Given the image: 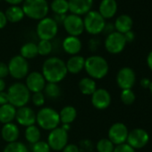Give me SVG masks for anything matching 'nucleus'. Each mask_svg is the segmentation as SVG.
<instances>
[{
  "instance_id": "f03ea898",
  "label": "nucleus",
  "mask_w": 152,
  "mask_h": 152,
  "mask_svg": "<svg viewBox=\"0 0 152 152\" xmlns=\"http://www.w3.org/2000/svg\"><path fill=\"white\" fill-rule=\"evenodd\" d=\"M84 69L91 79L101 80L108 73L109 65L103 56L93 55L85 59Z\"/></svg>"
},
{
  "instance_id": "c756f323",
  "label": "nucleus",
  "mask_w": 152,
  "mask_h": 152,
  "mask_svg": "<svg viewBox=\"0 0 152 152\" xmlns=\"http://www.w3.org/2000/svg\"><path fill=\"white\" fill-rule=\"evenodd\" d=\"M44 95L45 97H48L49 99L56 100L59 99L62 95L61 88L57 83H48L44 88Z\"/></svg>"
},
{
  "instance_id": "79ce46f5",
  "label": "nucleus",
  "mask_w": 152,
  "mask_h": 152,
  "mask_svg": "<svg viewBox=\"0 0 152 152\" xmlns=\"http://www.w3.org/2000/svg\"><path fill=\"white\" fill-rule=\"evenodd\" d=\"M7 16H6V14L4 11L0 10V29H3L7 23Z\"/></svg>"
},
{
  "instance_id": "473e14b6",
  "label": "nucleus",
  "mask_w": 152,
  "mask_h": 152,
  "mask_svg": "<svg viewBox=\"0 0 152 152\" xmlns=\"http://www.w3.org/2000/svg\"><path fill=\"white\" fill-rule=\"evenodd\" d=\"M3 152H29V149L24 143L20 141H15L7 143Z\"/></svg>"
},
{
  "instance_id": "a211bd4d",
  "label": "nucleus",
  "mask_w": 152,
  "mask_h": 152,
  "mask_svg": "<svg viewBox=\"0 0 152 152\" xmlns=\"http://www.w3.org/2000/svg\"><path fill=\"white\" fill-rule=\"evenodd\" d=\"M69 10L74 15H86L91 11L93 0H68Z\"/></svg>"
},
{
  "instance_id": "9d476101",
  "label": "nucleus",
  "mask_w": 152,
  "mask_h": 152,
  "mask_svg": "<svg viewBox=\"0 0 152 152\" xmlns=\"http://www.w3.org/2000/svg\"><path fill=\"white\" fill-rule=\"evenodd\" d=\"M64 27L67 33L71 36H80L84 31V24H83V18L81 15L70 14L65 15V18L63 22Z\"/></svg>"
},
{
  "instance_id": "4c0bfd02",
  "label": "nucleus",
  "mask_w": 152,
  "mask_h": 152,
  "mask_svg": "<svg viewBox=\"0 0 152 152\" xmlns=\"http://www.w3.org/2000/svg\"><path fill=\"white\" fill-rule=\"evenodd\" d=\"M114 152H135V149L125 142L120 145H116L115 147Z\"/></svg>"
},
{
  "instance_id": "4468645a",
  "label": "nucleus",
  "mask_w": 152,
  "mask_h": 152,
  "mask_svg": "<svg viewBox=\"0 0 152 152\" xmlns=\"http://www.w3.org/2000/svg\"><path fill=\"white\" fill-rule=\"evenodd\" d=\"M128 128L124 123H115L108 130V139L115 146L125 143L128 137Z\"/></svg>"
},
{
  "instance_id": "72a5a7b5",
  "label": "nucleus",
  "mask_w": 152,
  "mask_h": 152,
  "mask_svg": "<svg viewBox=\"0 0 152 152\" xmlns=\"http://www.w3.org/2000/svg\"><path fill=\"white\" fill-rule=\"evenodd\" d=\"M38 47V53L40 56H48L52 52L53 45L50 40L40 39L37 44Z\"/></svg>"
},
{
  "instance_id": "c85d7f7f",
  "label": "nucleus",
  "mask_w": 152,
  "mask_h": 152,
  "mask_svg": "<svg viewBox=\"0 0 152 152\" xmlns=\"http://www.w3.org/2000/svg\"><path fill=\"white\" fill-rule=\"evenodd\" d=\"M24 136H25L26 140L32 145L40 140L41 132H40L39 128L36 126L35 124H33V125L26 127L25 132H24Z\"/></svg>"
},
{
  "instance_id": "cd10ccee",
  "label": "nucleus",
  "mask_w": 152,
  "mask_h": 152,
  "mask_svg": "<svg viewBox=\"0 0 152 152\" xmlns=\"http://www.w3.org/2000/svg\"><path fill=\"white\" fill-rule=\"evenodd\" d=\"M39 55L37 44L31 41L24 43L20 49V56L25 59H33Z\"/></svg>"
},
{
  "instance_id": "a19ab883",
  "label": "nucleus",
  "mask_w": 152,
  "mask_h": 152,
  "mask_svg": "<svg viewBox=\"0 0 152 152\" xmlns=\"http://www.w3.org/2000/svg\"><path fill=\"white\" fill-rule=\"evenodd\" d=\"M8 103H9V99H8L7 92L1 91L0 92V106H3V105L8 104Z\"/></svg>"
},
{
  "instance_id": "f3484780",
  "label": "nucleus",
  "mask_w": 152,
  "mask_h": 152,
  "mask_svg": "<svg viewBox=\"0 0 152 152\" xmlns=\"http://www.w3.org/2000/svg\"><path fill=\"white\" fill-rule=\"evenodd\" d=\"M16 122L23 126L28 127L36 124V113L29 107H22L16 108L15 114Z\"/></svg>"
},
{
  "instance_id": "8fccbe9b",
  "label": "nucleus",
  "mask_w": 152,
  "mask_h": 152,
  "mask_svg": "<svg viewBox=\"0 0 152 152\" xmlns=\"http://www.w3.org/2000/svg\"><path fill=\"white\" fill-rule=\"evenodd\" d=\"M6 87H7V84H6L5 80L0 78V92H1V91H4L5 89H6Z\"/></svg>"
},
{
  "instance_id": "393cba45",
  "label": "nucleus",
  "mask_w": 152,
  "mask_h": 152,
  "mask_svg": "<svg viewBox=\"0 0 152 152\" xmlns=\"http://www.w3.org/2000/svg\"><path fill=\"white\" fill-rule=\"evenodd\" d=\"M7 21L11 23H17L23 19L24 17V12L22 8V7L18 5H11L7 7V9L5 12Z\"/></svg>"
},
{
  "instance_id": "9b49d317",
  "label": "nucleus",
  "mask_w": 152,
  "mask_h": 152,
  "mask_svg": "<svg viewBox=\"0 0 152 152\" xmlns=\"http://www.w3.org/2000/svg\"><path fill=\"white\" fill-rule=\"evenodd\" d=\"M126 46V40L124 34L118 31H113L108 34L105 39V48L110 54L121 53Z\"/></svg>"
},
{
  "instance_id": "dca6fc26",
  "label": "nucleus",
  "mask_w": 152,
  "mask_h": 152,
  "mask_svg": "<svg viewBox=\"0 0 152 152\" xmlns=\"http://www.w3.org/2000/svg\"><path fill=\"white\" fill-rule=\"evenodd\" d=\"M112 101L110 93L105 89H97L95 92L91 95V104L92 106L99 110L107 109Z\"/></svg>"
},
{
  "instance_id": "a18cd8bd",
  "label": "nucleus",
  "mask_w": 152,
  "mask_h": 152,
  "mask_svg": "<svg viewBox=\"0 0 152 152\" xmlns=\"http://www.w3.org/2000/svg\"><path fill=\"white\" fill-rule=\"evenodd\" d=\"M89 44H90V48H91L92 51H94V50H96L97 48H98V45H97V44H99V41H98L97 39H91L90 40Z\"/></svg>"
},
{
  "instance_id": "aec40b11",
  "label": "nucleus",
  "mask_w": 152,
  "mask_h": 152,
  "mask_svg": "<svg viewBox=\"0 0 152 152\" xmlns=\"http://www.w3.org/2000/svg\"><path fill=\"white\" fill-rule=\"evenodd\" d=\"M20 136V131L18 126L14 123L3 124L1 129V137L7 143L17 141Z\"/></svg>"
},
{
  "instance_id": "ddd939ff",
  "label": "nucleus",
  "mask_w": 152,
  "mask_h": 152,
  "mask_svg": "<svg viewBox=\"0 0 152 152\" xmlns=\"http://www.w3.org/2000/svg\"><path fill=\"white\" fill-rule=\"evenodd\" d=\"M136 82L135 72L131 67L121 68L116 74V83L122 90L132 89Z\"/></svg>"
},
{
  "instance_id": "423d86ee",
  "label": "nucleus",
  "mask_w": 152,
  "mask_h": 152,
  "mask_svg": "<svg viewBox=\"0 0 152 152\" xmlns=\"http://www.w3.org/2000/svg\"><path fill=\"white\" fill-rule=\"evenodd\" d=\"M83 24L84 30H86L90 34L97 35L103 31L106 22L99 11L91 10L85 15L83 18Z\"/></svg>"
},
{
  "instance_id": "3c124183",
  "label": "nucleus",
  "mask_w": 152,
  "mask_h": 152,
  "mask_svg": "<svg viewBox=\"0 0 152 152\" xmlns=\"http://www.w3.org/2000/svg\"><path fill=\"white\" fill-rule=\"evenodd\" d=\"M6 1L11 5H18V4L23 2V0H6Z\"/></svg>"
},
{
  "instance_id": "c03bdc74",
  "label": "nucleus",
  "mask_w": 152,
  "mask_h": 152,
  "mask_svg": "<svg viewBox=\"0 0 152 152\" xmlns=\"http://www.w3.org/2000/svg\"><path fill=\"white\" fill-rule=\"evenodd\" d=\"M150 81L148 78H142L140 80V85L143 89H148L149 85H150Z\"/></svg>"
},
{
  "instance_id": "58836bf2",
  "label": "nucleus",
  "mask_w": 152,
  "mask_h": 152,
  "mask_svg": "<svg viewBox=\"0 0 152 152\" xmlns=\"http://www.w3.org/2000/svg\"><path fill=\"white\" fill-rule=\"evenodd\" d=\"M8 75H9L8 65L4 62H0V78L5 79Z\"/></svg>"
},
{
  "instance_id": "bb28decb",
  "label": "nucleus",
  "mask_w": 152,
  "mask_h": 152,
  "mask_svg": "<svg viewBox=\"0 0 152 152\" xmlns=\"http://www.w3.org/2000/svg\"><path fill=\"white\" fill-rule=\"evenodd\" d=\"M78 87L83 95L91 96L97 90V83L95 80L91 79V77H84L79 82Z\"/></svg>"
},
{
  "instance_id": "de8ad7c7",
  "label": "nucleus",
  "mask_w": 152,
  "mask_h": 152,
  "mask_svg": "<svg viewBox=\"0 0 152 152\" xmlns=\"http://www.w3.org/2000/svg\"><path fill=\"white\" fill-rule=\"evenodd\" d=\"M66 15H59V14H55V16L53 17L55 19V21L58 23H63L64 19L65 18Z\"/></svg>"
},
{
  "instance_id": "f257e3e1",
  "label": "nucleus",
  "mask_w": 152,
  "mask_h": 152,
  "mask_svg": "<svg viewBox=\"0 0 152 152\" xmlns=\"http://www.w3.org/2000/svg\"><path fill=\"white\" fill-rule=\"evenodd\" d=\"M42 75L46 82L50 83H59L68 73L65 62L57 57L51 56L47 58L42 64Z\"/></svg>"
},
{
  "instance_id": "09e8293b",
  "label": "nucleus",
  "mask_w": 152,
  "mask_h": 152,
  "mask_svg": "<svg viewBox=\"0 0 152 152\" xmlns=\"http://www.w3.org/2000/svg\"><path fill=\"white\" fill-rule=\"evenodd\" d=\"M147 64H148V68L152 71V50L148 53L147 56Z\"/></svg>"
},
{
  "instance_id": "2eb2a0df",
  "label": "nucleus",
  "mask_w": 152,
  "mask_h": 152,
  "mask_svg": "<svg viewBox=\"0 0 152 152\" xmlns=\"http://www.w3.org/2000/svg\"><path fill=\"white\" fill-rule=\"evenodd\" d=\"M46 84L47 82L44 76L39 72H31L26 76L25 85L30 91V92H41L44 90Z\"/></svg>"
},
{
  "instance_id": "0eeeda50",
  "label": "nucleus",
  "mask_w": 152,
  "mask_h": 152,
  "mask_svg": "<svg viewBox=\"0 0 152 152\" xmlns=\"http://www.w3.org/2000/svg\"><path fill=\"white\" fill-rule=\"evenodd\" d=\"M36 31L40 39L51 40L57 34L58 23L53 17L46 16L39 21Z\"/></svg>"
},
{
  "instance_id": "1a4fd4ad",
  "label": "nucleus",
  "mask_w": 152,
  "mask_h": 152,
  "mask_svg": "<svg viewBox=\"0 0 152 152\" xmlns=\"http://www.w3.org/2000/svg\"><path fill=\"white\" fill-rule=\"evenodd\" d=\"M47 142L52 150L62 151V149L68 144V132L61 127H57L50 131Z\"/></svg>"
},
{
  "instance_id": "39448f33",
  "label": "nucleus",
  "mask_w": 152,
  "mask_h": 152,
  "mask_svg": "<svg viewBox=\"0 0 152 152\" xmlns=\"http://www.w3.org/2000/svg\"><path fill=\"white\" fill-rule=\"evenodd\" d=\"M22 8L24 15L30 18L40 20L47 16L49 5L47 0H23Z\"/></svg>"
},
{
  "instance_id": "e433bc0d",
  "label": "nucleus",
  "mask_w": 152,
  "mask_h": 152,
  "mask_svg": "<svg viewBox=\"0 0 152 152\" xmlns=\"http://www.w3.org/2000/svg\"><path fill=\"white\" fill-rule=\"evenodd\" d=\"M31 101L35 107H40L44 105L46 97L42 91L41 92H36V93H33L32 96H31Z\"/></svg>"
},
{
  "instance_id": "49530a36",
  "label": "nucleus",
  "mask_w": 152,
  "mask_h": 152,
  "mask_svg": "<svg viewBox=\"0 0 152 152\" xmlns=\"http://www.w3.org/2000/svg\"><path fill=\"white\" fill-rule=\"evenodd\" d=\"M115 28V26L112 24V23H106V25H105V27H104V30H103V31H105V32H108L107 33V35L108 34H110V33H112L113 32V29Z\"/></svg>"
},
{
  "instance_id": "5701e85b",
  "label": "nucleus",
  "mask_w": 152,
  "mask_h": 152,
  "mask_svg": "<svg viewBox=\"0 0 152 152\" xmlns=\"http://www.w3.org/2000/svg\"><path fill=\"white\" fill-rule=\"evenodd\" d=\"M114 26L116 31L124 34L132 31V28L133 26V21L131 16L127 15H121L115 19Z\"/></svg>"
},
{
  "instance_id": "2f4dec72",
  "label": "nucleus",
  "mask_w": 152,
  "mask_h": 152,
  "mask_svg": "<svg viewBox=\"0 0 152 152\" xmlns=\"http://www.w3.org/2000/svg\"><path fill=\"white\" fill-rule=\"evenodd\" d=\"M114 143L108 138H103L99 140L96 145L98 152H114L115 149Z\"/></svg>"
},
{
  "instance_id": "6ab92c4d",
  "label": "nucleus",
  "mask_w": 152,
  "mask_h": 152,
  "mask_svg": "<svg viewBox=\"0 0 152 152\" xmlns=\"http://www.w3.org/2000/svg\"><path fill=\"white\" fill-rule=\"evenodd\" d=\"M62 47L67 54L72 55V56H75L81 51L82 47H83V43L78 37L68 35L67 37H65L64 39L63 43H62Z\"/></svg>"
},
{
  "instance_id": "4be33fe9",
  "label": "nucleus",
  "mask_w": 152,
  "mask_h": 152,
  "mask_svg": "<svg viewBox=\"0 0 152 152\" xmlns=\"http://www.w3.org/2000/svg\"><path fill=\"white\" fill-rule=\"evenodd\" d=\"M117 11V3L115 0H101L99 12L104 19L112 18Z\"/></svg>"
},
{
  "instance_id": "20e7f679",
  "label": "nucleus",
  "mask_w": 152,
  "mask_h": 152,
  "mask_svg": "<svg viewBox=\"0 0 152 152\" xmlns=\"http://www.w3.org/2000/svg\"><path fill=\"white\" fill-rule=\"evenodd\" d=\"M36 123L41 129L52 131L61 124L59 113L52 107H42L36 115Z\"/></svg>"
},
{
  "instance_id": "c9c22d12",
  "label": "nucleus",
  "mask_w": 152,
  "mask_h": 152,
  "mask_svg": "<svg viewBox=\"0 0 152 152\" xmlns=\"http://www.w3.org/2000/svg\"><path fill=\"white\" fill-rule=\"evenodd\" d=\"M31 151L32 152H50L51 148L47 141L39 140L31 146Z\"/></svg>"
},
{
  "instance_id": "7ed1b4c3",
  "label": "nucleus",
  "mask_w": 152,
  "mask_h": 152,
  "mask_svg": "<svg viewBox=\"0 0 152 152\" xmlns=\"http://www.w3.org/2000/svg\"><path fill=\"white\" fill-rule=\"evenodd\" d=\"M9 103L15 108L25 107L31 99V92L23 83H13L7 91Z\"/></svg>"
},
{
  "instance_id": "412c9836",
  "label": "nucleus",
  "mask_w": 152,
  "mask_h": 152,
  "mask_svg": "<svg viewBox=\"0 0 152 152\" xmlns=\"http://www.w3.org/2000/svg\"><path fill=\"white\" fill-rule=\"evenodd\" d=\"M85 58L83 56L75 55L72 56L65 63L67 72L72 74H78L84 69Z\"/></svg>"
},
{
  "instance_id": "6e6552de",
  "label": "nucleus",
  "mask_w": 152,
  "mask_h": 152,
  "mask_svg": "<svg viewBox=\"0 0 152 152\" xmlns=\"http://www.w3.org/2000/svg\"><path fill=\"white\" fill-rule=\"evenodd\" d=\"M7 65L9 74L15 80H22L25 78L29 73L30 66L28 60L20 55L13 56Z\"/></svg>"
},
{
  "instance_id": "f8f14e48",
  "label": "nucleus",
  "mask_w": 152,
  "mask_h": 152,
  "mask_svg": "<svg viewBox=\"0 0 152 152\" xmlns=\"http://www.w3.org/2000/svg\"><path fill=\"white\" fill-rule=\"evenodd\" d=\"M149 140V135L147 131L141 128H135L129 132L127 137V144L134 149L142 148Z\"/></svg>"
},
{
  "instance_id": "a878e982",
  "label": "nucleus",
  "mask_w": 152,
  "mask_h": 152,
  "mask_svg": "<svg viewBox=\"0 0 152 152\" xmlns=\"http://www.w3.org/2000/svg\"><path fill=\"white\" fill-rule=\"evenodd\" d=\"M61 124H71L77 117V110L72 106H65L59 112Z\"/></svg>"
},
{
  "instance_id": "7c9ffc66",
  "label": "nucleus",
  "mask_w": 152,
  "mask_h": 152,
  "mask_svg": "<svg viewBox=\"0 0 152 152\" xmlns=\"http://www.w3.org/2000/svg\"><path fill=\"white\" fill-rule=\"evenodd\" d=\"M50 7L55 14L65 15L69 10L68 0H52Z\"/></svg>"
},
{
  "instance_id": "f704fd0d",
  "label": "nucleus",
  "mask_w": 152,
  "mask_h": 152,
  "mask_svg": "<svg viewBox=\"0 0 152 152\" xmlns=\"http://www.w3.org/2000/svg\"><path fill=\"white\" fill-rule=\"evenodd\" d=\"M120 99H121V101L124 105L129 106L134 103L136 97H135V93L133 92V91L132 89H128V90H122Z\"/></svg>"
},
{
  "instance_id": "b1692460",
  "label": "nucleus",
  "mask_w": 152,
  "mask_h": 152,
  "mask_svg": "<svg viewBox=\"0 0 152 152\" xmlns=\"http://www.w3.org/2000/svg\"><path fill=\"white\" fill-rule=\"evenodd\" d=\"M16 108L10 103L0 106V123L6 124L13 123L15 119Z\"/></svg>"
},
{
  "instance_id": "603ef678",
  "label": "nucleus",
  "mask_w": 152,
  "mask_h": 152,
  "mask_svg": "<svg viewBox=\"0 0 152 152\" xmlns=\"http://www.w3.org/2000/svg\"><path fill=\"white\" fill-rule=\"evenodd\" d=\"M61 128H62L63 130H64L65 132H68V131L71 129V124H62V126H61Z\"/></svg>"
},
{
  "instance_id": "37998d69",
  "label": "nucleus",
  "mask_w": 152,
  "mask_h": 152,
  "mask_svg": "<svg viewBox=\"0 0 152 152\" xmlns=\"http://www.w3.org/2000/svg\"><path fill=\"white\" fill-rule=\"evenodd\" d=\"M124 39H125V40H126V43H127V42H132V41L134 40V38H135L134 32L132 31H130L124 33Z\"/></svg>"
},
{
  "instance_id": "864d4df0",
  "label": "nucleus",
  "mask_w": 152,
  "mask_h": 152,
  "mask_svg": "<svg viewBox=\"0 0 152 152\" xmlns=\"http://www.w3.org/2000/svg\"><path fill=\"white\" fill-rule=\"evenodd\" d=\"M148 90H149V91H150V93H151V95H152V82L150 83V85H149V87H148Z\"/></svg>"
},
{
  "instance_id": "ea45409f",
  "label": "nucleus",
  "mask_w": 152,
  "mask_h": 152,
  "mask_svg": "<svg viewBox=\"0 0 152 152\" xmlns=\"http://www.w3.org/2000/svg\"><path fill=\"white\" fill-rule=\"evenodd\" d=\"M62 152H79V148L76 144L70 143L62 149Z\"/></svg>"
}]
</instances>
